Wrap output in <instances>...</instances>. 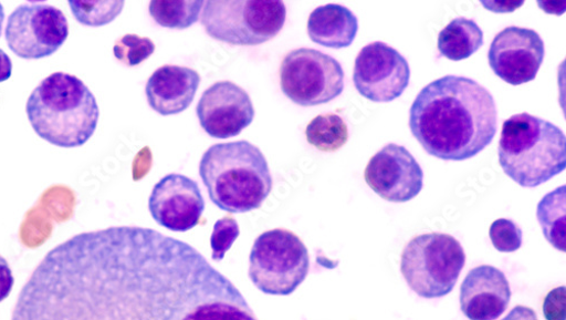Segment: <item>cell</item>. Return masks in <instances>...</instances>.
Here are the masks:
<instances>
[{
    "instance_id": "obj_1",
    "label": "cell",
    "mask_w": 566,
    "mask_h": 320,
    "mask_svg": "<svg viewBox=\"0 0 566 320\" xmlns=\"http://www.w3.org/2000/svg\"><path fill=\"white\" fill-rule=\"evenodd\" d=\"M12 320H259L192 246L151 228L80 234L41 260Z\"/></svg>"
},
{
    "instance_id": "obj_2",
    "label": "cell",
    "mask_w": 566,
    "mask_h": 320,
    "mask_svg": "<svg viewBox=\"0 0 566 320\" xmlns=\"http://www.w3.org/2000/svg\"><path fill=\"white\" fill-rule=\"evenodd\" d=\"M409 126L424 152L439 159L461 162L492 144L497 110L485 86L465 76L447 75L417 95Z\"/></svg>"
},
{
    "instance_id": "obj_3",
    "label": "cell",
    "mask_w": 566,
    "mask_h": 320,
    "mask_svg": "<svg viewBox=\"0 0 566 320\" xmlns=\"http://www.w3.org/2000/svg\"><path fill=\"white\" fill-rule=\"evenodd\" d=\"M27 115L44 142L61 148H77L96 132L101 111L96 97L81 79L56 72L32 91Z\"/></svg>"
},
{
    "instance_id": "obj_4",
    "label": "cell",
    "mask_w": 566,
    "mask_h": 320,
    "mask_svg": "<svg viewBox=\"0 0 566 320\" xmlns=\"http://www.w3.org/2000/svg\"><path fill=\"white\" fill-rule=\"evenodd\" d=\"M200 175L211 202L230 214L259 209L273 187L265 156L249 142L210 147L201 159Z\"/></svg>"
},
{
    "instance_id": "obj_5",
    "label": "cell",
    "mask_w": 566,
    "mask_h": 320,
    "mask_svg": "<svg viewBox=\"0 0 566 320\" xmlns=\"http://www.w3.org/2000/svg\"><path fill=\"white\" fill-rule=\"evenodd\" d=\"M499 161L516 185L536 188L566 167L565 135L556 125L528 113L503 123Z\"/></svg>"
},
{
    "instance_id": "obj_6",
    "label": "cell",
    "mask_w": 566,
    "mask_h": 320,
    "mask_svg": "<svg viewBox=\"0 0 566 320\" xmlns=\"http://www.w3.org/2000/svg\"><path fill=\"white\" fill-rule=\"evenodd\" d=\"M465 264L461 244L452 236L428 234L415 237L401 255V272L420 298H443L454 289Z\"/></svg>"
},
{
    "instance_id": "obj_7",
    "label": "cell",
    "mask_w": 566,
    "mask_h": 320,
    "mask_svg": "<svg viewBox=\"0 0 566 320\" xmlns=\"http://www.w3.org/2000/svg\"><path fill=\"white\" fill-rule=\"evenodd\" d=\"M308 271V250L294 233L274 228L255 240L249 276L264 295H293L306 280Z\"/></svg>"
},
{
    "instance_id": "obj_8",
    "label": "cell",
    "mask_w": 566,
    "mask_h": 320,
    "mask_svg": "<svg viewBox=\"0 0 566 320\" xmlns=\"http://www.w3.org/2000/svg\"><path fill=\"white\" fill-rule=\"evenodd\" d=\"M287 9L280 0L251 2H206L202 25L218 40L235 45H258L279 34L286 23Z\"/></svg>"
},
{
    "instance_id": "obj_9",
    "label": "cell",
    "mask_w": 566,
    "mask_h": 320,
    "mask_svg": "<svg viewBox=\"0 0 566 320\" xmlns=\"http://www.w3.org/2000/svg\"><path fill=\"white\" fill-rule=\"evenodd\" d=\"M282 93L303 107L324 105L345 89V72L334 58L311 49L295 50L280 68Z\"/></svg>"
},
{
    "instance_id": "obj_10",
    "label": "cell",
    "mask_w": 566,
    "mask_h": 320,
    "mask_svg": "<svg viewBox=\"0 0 566 320\" xmlns=\"http://www.w3.org/2000/svg\"><path fill=\"white\" fill-rule=\"evenodd\" d=\"M70 34L69 21L57 8L23 4L10 16L6 39L22 60H42L55 54Z\"/></svg>"
},
{
    "instance_id": "obj_11",
    "label": "cell",
    "mask_w": 566,
    "mask_h": 320,
    "mask_svg": "<svg viewBox=\"0 0 566 320\" xmlns=\"http://www.w3.org/2000/svg\"><path fill=\"white\" fill-rule=\"evenodd\" d=\"M353 79L364 99L373 103H391L408 87L410 68L391 45L376 41L359 52Z\"/></svg>"
},
{
    "instance_id": "obj_12",
    "label": "cell",
    "mask_w": 566,
    "mask_h": 320,
    "mask_svg": "<svg viewBox=\"0 0 566 320\" xmlns=\"http://www.w3.org/2000/svg\"><path fill=\"white\" fill-rule=\"evenodd\" d=\"M544 58L545 44L541 35L535 30L517 27L497 33L489 51L493 72L512 85L535 80Z\"/></svg>"
},
{
    "instance_id": "obj_13",
    "label": "cell",
    "mask_w": 566,
    "mask_h": 320,
    "mask_svg": "<svg viewBox=\"0 0 566 320\" xmlns=\"http://www.w3.org/2000/svg\"><path fill=\"white\" fill-rule=\"evenodd\" d=\"M368 187L390 203H408L423 186V172L413 156L402 146L390 144L374 155L366 169Z\"/></svg>"
},
{
    "instance_id": "obj_14",
    "label": "cell",
    "mask_w": 566,
    "mask_h": 320,
    "mask_svg": "<svg viewBox=\"0 0 566 320\" xmlns=\"http://www.w3.org/2000/svg\"><path fill=\"white\" fill-rule=\"evenodd\" d=\"M197 114L201 126L212 138L229 140L252 124L255 110L243 87L220 81L205 91Z\"/></svg>"
},
{
    "instance_id": "obj_15",
    "label": "cell",
    "mask_w": 566,
    "mask_h": 320,
    "mask_svg": "<svg viewBox=\"0 0 566 320\" xmlns=\"http://www.w3.org/2000/svg\"><path fill=\"white\" fill-rule=\"evenodd\" d=\"M149 209L154 219L167 230L187 233L199 225L206 202L195 179L169 174L155 186Z\"/></svg>"
},
{
    "instance_id": "obj_16",
    "label": "cell",
    "mask_w": 566,
    "mask_h": 320,
    "mask_svg": "<svg viewBox=\"0 0 566 320\" xmlns=\"http://www.w3.org/2000/svg\"><path fill=\"white\" fill-rule=\"evenodd\" d=\"M512 297L504 272L490 265L471 269L460 288V308L469 320H495Z\"/></svg>"
},
{
    "instance_id": "obj_17",
    "label": "cell",
    "mask_w": 566,
    "mask_h": 320,
    "mask_svg": "<svg viewBox=\"0 0 566 320\" xmlns=\"http://www.w3.org/2000/svg\"><path fill=\"white\" fill-rule=\"evenodd\" d=\"M200 83L201 76L196 70L178 65L161 66L147 83L148 103L160 115L180 114L193 103Z\"/></svg>"
},
{
    "instance_id": "obj_18",
    "label": "cell",
    "mask_w": 566,
    "mask_h": 320,
    "mask_svg": "<svg viewBox=\"0 0 566 320\" xmlns=\"http://www.w3.org/2000/svg\"><path fill=\"white\" fill-rule=\"evenodd\" d=\"M358 32V20L347 8L327 4L315 9L307 22L311 40L326 49L349 48Z\"/></svg>"
},
{
    "instance_id": "obj_19",
    "label": "cell",
    "mask_w": 566,
    "mask_h": 320,
    "mask_svg": "<svg viewBox=\"0 0 566 320\" xmlns=\"http://www.w3.org/2000/svg\"><path fill=\"white\" fill-rule=\"evenodd\" d=\"M483 44V30L475 21L465 18L451 21L440 32L438 40L440 54L454 62L473 56Z\"/></svg>"
},
{
    "instance_id": "obj_20",
    "label": "cell",
    "mask_w": 566,
    "mask_h": 320,
    "mask_svg": "<svg viewBox=\"0 0 566 320\" xmlns=\"http://www.w3.org/2000/svg\"><path fill=\"white\" fill-rule=\"evenodd\" d=\"M566 187L546 195L537 207V218L546 240L558 251H566Z\"/></svg>"
},
{
    "instance_id": "obj_21",
    "label": "cell",
    "mask_w": 566,
    "mask_h": 320,
    "mask_svg": "<svg viewBox=\"0 0 566 320\" xmlns=\"http://www.w3.org/2000/svg\"><path fill=\"white\" fill-rule=\"evenodd\" d=\"M310 145L323 153H335L342 149L349 140V131L345 120L337 114L318 115L306 127Z\"/></svg>"
},
{
    "instance_id": "obj_22",
    "label": "cell",
    "mask_w": 566,
    "mask_h": 320,
    "mask_svg": "<svg viewBox=\"0 0 566 320\" xmlns=\"http://www.w3.org/2000/svg\"><path fill=\"white\" fill-rule=\"evenodd\" d=\"M206 2H167V0H154L149 11L153 19L161 27L168 29L185 30L199 21L200 13Z\"/></svg>"
},
{
    "instance_id": "obj_23",
    "label": "cell",
    "mask_w": 566,
    "mask_h": 320,
    "mask_svg": "<svg viewBox=\"0 0 566 320\" xmlns=\"http://www.w3.org/2000/svg\"><path fill=\"white\" fill-rule=\"evenodd\" d=\"M69 6L78 23L87 27H103L112 23L123 11L125 2H77Z\"/></svg>"
},
{
    "instance_id": "obj_24",
    "label": "cell",
    "mask_w": 566,
    "mask_h": 320,
    "mask_svg": "<svg viewBox=\"0 0 566 320\" xmlns=\"http://www.w3.org/2000/svg\"><path fill=\"white\" fill-rule=\"evenodd\" d=\"M156 51L155 42L147 37L125 34L116 40L114 55L122 64L133 68L144 63Z\"/></svg>"
},
{
    "instance_id": "obj_25",
    "label": "cell",
    "mask_w": 566,
    "mask_h": 320,
    "mask_svg": "<svg viewBox=\"0 0 566 320\" xmlns=\"http://www.w3.org/2000/svg\"><path fill=\"white\" fill-rule=\"evenodd\" d=\"M490 239L500 252H514L523 246V230L513 220L496 219L490 227Z\"/></svg>"
},
{
    "instance_id": "obj_26",
    "label": "cell",
    "mask_w": 566,
    "mask_h": 320,
    "mask_svg": "<svg viewBox=\"0 0 566 320\" xmlns=\"http://www.w3.org/2000/svg\"><path fill=\"white\" fill-rule=\"evenodd\" d=\"M241 235V228L234 218L230 216L219 219L213 227L211 236L212 259L221 261Z\"/></svg>"
},
{
    "instance_id": "obj_27",
    "label": "cell",
    "mask_w": 566,
    "mask_h": 320,
    "mask_svg": "<svg viewBox=\"0 0 566 320\" xmlns=\"http://www.w3.org/2000/svg\"><path fill=\"white\" fill-rule=\"evenodd\" d=\"M543 312L546 320H566L565 287L556 288L546 296Z\"/></svg>"
},
{
    "instance_id": "obj_28",
    "label": "cell",
    "mask_w": 566,
    "mask_h": 320,
    "mask_svg": "<svg viewBox=\"0 0 566 320\" xmlns=\"http://www.w3.org/2000/svg\"><path fill=\"white\" fill-rule=\"evenodd\" d=\"M13 271L8 260L0 256V302L9 298L14 288Z\"/></svg>"
},
{
    "instance_id": "obj_29",
    "label": "cell",
    "mask_w": 566,
    "mask_h": 320,
    "mask_svg": "<svg viewBox=\"0 0 566 320\" xmlns=\"http://www.w3.org/2000/svg\"><path fill=\"white\" fill-rule=\"evenodd\" d=\"M502 320H538V316L530 307L516 306Z\"/></svg>"
},
{
    "instance_id": "obj_30",
    "label": "cell",
    "mask_w": 566,
    "mask_h": 320,
    "mask_svg": "<svg viewBox=\"0 0 566 320\" xmlns=\"http://www.w3.org/2000/svg\"><path fill=\"white\" fill-rule=\"evenodd\" d=\"M483 7L494 13H511L522 8L524 2H482Z\"/></svg>"
},
{
    "instance_id": "obj_31",
    "label": "cell",
    "mask_w": 566,
    "mask_h": 320,
    "mask_svg": "<svg viewBox=\"0 0 566 320\" xmlns=\"http://www.w3.org/2000/svg\"><path fill=\"white\" fill-rule=\"evenodd\" d=\"M13 73V62L11 58L0 50V83L8 81Z\"/></svg>"
},
{
    "instance_id": "obj_32",
    "label": "cell",
    "mask_w": 566,
    "mask_h": 320,
    "mask_svg": "<svg viewBox=\"0 0 566 320\" xmlns=\"http://www.w3.org/2000/svg\"><path fill=\"white\" fill-rule=\"evenodd\" d=\"M4 21H6L4 7L2 4H0V37H2Z\"/></svg>"
}]
</instances>
